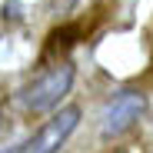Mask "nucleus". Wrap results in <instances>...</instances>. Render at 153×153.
<instances>
[{"label": "nucleus", "instance_id": "nucleus-2", "mask_svg": "<svg viewBox=\"0 0 153 153\" xmlns=\"http://www.w3.org/2000/svg\"><path fill=\"white\" fill-rule=\"evenodd\" d=\"M80 126V107H60L50 120H43L37 130L13 146V153H60L63 143L73 137V130Z\"/></svg>", "mask_w": 153, "mask_h": 153}, {"label": "nucleus", "instance_id": "nucleus-4", "mask_svg": "<svg viewBox=\"0 0 153 153\" xmlns=\"http://www.w3.org/2000/svg\"><path fill=\"white\" fill-rule=\"evenodd\" d=\"M76 4H80V0H53V10H70Z\"/></svg>", "mask_w": 153, "mask_h": 153}, {"label": "nucleus", "instance_id": "nucleus-1", "mask_svg": "<svg viewBox=\"0 0 153 153\" xmlns=\"http://www.w3.org/2000/svg\"><path fill=\"white\" fill-rule=\"evenodd\" d=\"M73 63L70 60H57L53 67H47L43 73H37L33 80L20 90V107L30 110V113H47V110H57L60 100L70 93L73 87Z\"/></svg>", "mask_w": 153, "mask_h": 153}, {"label": "nucleus", "instance_id": "nucleus-5", "mask_svg": "<svg viewBox=\"0 0 153 153\" xmlns=\"http://www.w3.org/2000/svg\"><path fill=\"white\" fill-rule=\"evenodd\" d=\"M0 126H4V110H0Z\"/></svg>", "mask_w": 153, "mask_h": 153}, {"label": "nucleus", "instance_id": "nucleus-3", "mask_svg": "<svg viewBox=\"0 0 153 153\" xmlns=\"http://www.w3.org/2000/svg\"><path fill=\"white\" fill-rule=\"evenodd\" d=\"M146 113V93L140 90H120L117 97H110L103 110H100V137L113 140L123 137L126 130H133L140 123V117Z\"/></svg>", "mask_w": 153, "mask_h": 153}, {"label": "nucleus", "instance_id": "nucleus-6", "mask_svg": "<svg viewBox=\"0 0 153 153\" xmlns=\"http://www.w3.org/2000/svg\"><path fill=\"white\" fill-rule=\"evenodd\" d=\"M0 153H7V150H0ZM10 153H13V150H10Z\"/></svg>", "mask_w": 153, "mask_h": 153}]
</instances>
